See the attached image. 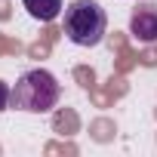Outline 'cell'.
I'll return each mask as SVG.
<instances>
[{"instance_id": "cell-1", "label": "cell", "mask_w": 157, "mask_h": 157, "mask_svg": "<svg viewBox=\"0 0 157 157\" xmlns=\"http://www.w3.org/2000/svg\"><path fill=\"white\" fill-rule=\"evenodd\" d=\"M59 99H62V86L46 68L25 71L16 80V86H13V108L16 111L46 114V111H52L59 105Z\"/></svg>"}, {"instance_id": "cell-2", "label": "cell", "mask_w": 157, "mask_h": 157, "mask_svg": "<svg viewBox=\"0 0 157 157\" xmlns=\"http://www.w3.org/2000/svg\"><path fill=\"white\" fill-rule=\"evenodd\" d=\"M108 31V16L96 0H71L65 6V37L74 46H99Z\"/></svg>"}, {"instance_id": "cell-3", "label": "cell", "mask_w": 157, "mask_h": 157, "mask_svg": "<svg viewBox=\"0 0 157 157\" xmlns=\"http://www.w3.org/2000/svg\"><path fill=\"white\" fill-rule=\"evenodd\" d=\"M129 34L139 43H154L157 40V3H139L129 13Z\"/></svg>"}, {"instance_id": "cell-4", "label": "cell", "mask_w": 157, "mask_h": 157, "mask_svg": "<svg viewBox=\"0 0 157 157\" xmlns=\"http://www.w3.org/2000/svg\"><path fill=\"white\" fill-rule=\"evenodd\" d=\"M25 3V10H28V16L31 19H37V22H52V19H59L62 16V0H22Z\"/></svg>"}, {"instance_id": "cell-5", "label": "cell", "mask_w": 157, "mask_h": 157, "mask_svg": "<svg viewBox=\"0 0 157 157\" xmlns=\"http://www.w3.org/2000/svg\"><path fill=\"white\" fill-rule=\"evenodd\" d=\"M6 108H13V86L0 80V111H6Z\"/></svg>"}]
</instances>
